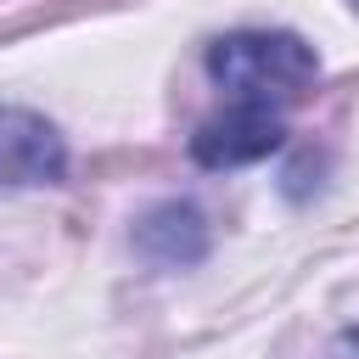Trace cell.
Returning a JSON list of instances; mask_svg holds the SVG:
<instances>
[{
	"label": "cell",
	"mask_w": 359,
	"mask_h": 359,
	"mask_svg": "<svg viewBox=\"0 0 359 359\" xmlns=\"http://www.w3.org/2000/svg\"><path fill=\"white\" fill-rule=\"evenodd\" d=\"M275 146H280V118L258 107H230L224 118H208L196 129V157L208 168H236V163L269 157Z\"/></svg>",
	"instance_id": "obj_3"
},
{
	"label": "cell",
	"mask_w": 359,
	"mask_h": 359,
	"mask_svg": "<svg viewBox=\"0 0 359 359\" xmlns=\"http://www.w3.org/2000/svg\"><path fill=\"white\" fill-rule=\"evenodd\" d=\"M62 135L22 107H0V185H50L62 180Z\"/></svg>",
	"instance_id": "obj_2"
},
{
	"label": "cell",
	"mask_w": 359,
	"mask_h": 359,
	"mask_svg": "<svg viewBox=\"0 0 359 359\" xmlns=\"http://www.w3.org/2000/svg\"><path fill=\"white\" fill-rule=\"evenodd\" d=\"M213 79L230 90L236 107H258V112H280L292 107L309 84H314V50L297 34H224L208 50Z\"/></svg>",
	"instance_id": "obj_1"
},
{
	"label": "cell",
	"mask_w": 359,
	"mask_h": 359,
	"mask_svg": "<svg viewBox=\"0 0 359 359\" xmlns=\"http://www.w3.org/2000/svg\"><path fill=\"white\" fill-rule=\"evenodd\" d=\"M348 6H353V11H359V0H348Z\"/></svg>",
	"instance_id": "obj_5"
},
{
	"label": "cell",
	"mask_w": 359,
	"mask_h": 359,
	"mask_svg": "<svg viewBox=\"0 0 359 359\" xmlns=\"http://www.w3.org/2000/svg\"><path fill=\"white\" fill-rule=\"evenodd\" d=\"M140 241L157 264H191V258H202V219H196V208L168 202L140 224Z\"/></svg>",
	"instance_id": "obj_4"
}]
</instances>
